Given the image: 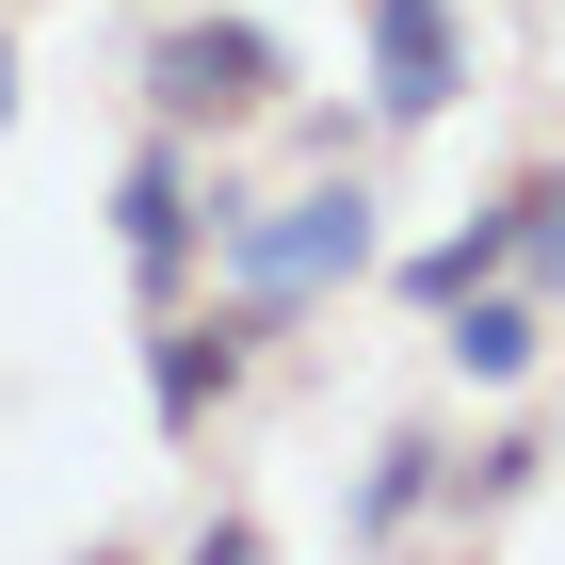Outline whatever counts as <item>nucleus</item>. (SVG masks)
<instances>
[{
  "mask_svg": "<svg viewBox=\"0 0 565 565\" xmlns=\"http://www.w3.org/2000/svg\"><path fill=\"white\" fill-rule=\"evenodd\" d=\"M211 259H226L243 307L291 323L307 291H355V275L388 259V194H372L355 162H323L307 194H226V178H211Z\"/></svg>",
  "mask_w": 565,
  "mask_h": 565,
  "instance_id": "1",
  "label": "nucleus"
},
{
  "mask_svg": "<svg viewBox=\"0 0 565 565\" xmlns=\"http://www.w3.org/2000/svg\"><path fill=\"white\" fill-rule=\"evenodd\" d=\"M259 114H291V49L259 33V17H226V0H178L162 33H146V130H259Z\"/></svg>",
  "mask_w": 565,
  "mask_h": 565,
  "instance_id": "2",
  "label": "nucleus"
},
{
  "mask_svg": "<svg viewBox=\"0 0 565 565\" xmlns=\"http://www.w3.org/2000/svg\"><path fill=\"white\" fill-rule=\"evenodd\" d=\"M259 340H275V307H162L146 323V420L162 436H211L226 404H243V372H259Z\"/></svg>",
  "mask_w": 565,
  "mask_h": 565,
  "instance_id": "3",
  "label": "nucleus"
},
{
  "mask_svg": "<svg viewBox=\"0 0 565 565\" xmlns=\"http://www.w3.org/2000/svg\"><path fill=\"white\" fill-rule=\"evenodd\" d=\"M114 243H130V291H146V323H162V307L194 291V259H211V178H194L178 130L130 146V178H114Z\"/></svg>",
  "mask_w": 565,
  "mask_h": 565,
  "instance_id": "4",
  "label": "nucleus"
},
{
  "mask_svg": "<svg viewBox=\"0 0 565 565\" xmlns=\"http://www.w3.org/2000/svg\"><path fill=\"white\" fill-rule=\"evenodd\" d=\"M355 33H372V130H436L452 97H469V0H355Z\"/></svg>",
  "mask_w": 565,
  "mask_h": 565,
  "instance_id": "5",
  "label": "nucleus"
},
{
  "mask_svg": "<svg viewBox=\"0 0 565 565\" xmlns=\"http://www.w3.org/2000/svg\"><path fill=\"white\" fill-rule=\"evenodd\" d=\"M436 501H452V436H436V420H388L372 469H355V501H340V533H355V550H404Z\"/></svg>",
  "mask_w": 565,
  "mask_h": 565,
  "instance_id": "6",
  "label": "nucleus"
},
{
  "mask_svg": "<svg viewBox=\"0 0 565 565\" xmlns=\"http://www.w3.org/2000/svg\"><path fill=\"white\" fill-rule=\"evenodd\" d=\"M518 259H533V211H518V178H501V194H484L469 226H436L420 259H404V307H420V323H436V307H469V291H501V275H518Z\"/></svg>",
  "mask_w": 565,
  "mask_h": 565,
  "instance_id": "7",
  "label": "nucleus"
},
{
  "mask_svg": "<svg viewBox=\"0 0 565 565\" xmlns=\"http://www.w3.org/2000/svg\"><path fill=\"white\" fill-rule=\"evenodd\" d=\"M436 355H452L469 388H533V372H550V291H518V275H501V291L436 307Z\"/></svg>",
  "mask_w": 565,
  "mask_h": 565,
  "instance_id": "8",
  "label": "nucleus"
},
{
  "mask_svg": "<svg viewBox=\"0 0 565 565\" xmlns=\"http://www.w3.org/2000/svg\"><path fill=\"white\" fill-rule=\"evenodd\" d=\"M533 484H550V436L501 420L484 452H452V518H501V501H533Z\"/></svg>",
  "mask_w": 565,
  "mask_h": 565,
  "instance_id": "9",
  "label": "nucleus"
},
{
  "mask_svg": "<svg viewBox=\"0 0 565 565\" xmlns=\"http://www.w3.org/2000/svg\"><path fill=\"white\" fill-rule=\"evenodd\" d=\"M518 211H533V259H518V275L550 291V323H565V162H533V178H518Z\"/></svg>",
  "mask_w": 565,
  "mask_h": 565,
  "instance_id": "10",
  "label": "nucleus"
},
{
  "mask_svg": "<svg viewBox=\"0 0 565 565\" xmlns=\"http://www.w3.org/2000/svg\"><path fill=\"white\" fill-rule=\"evenodd\" d=\"M178 565H275V550H259V518H243V501H226V518L194 533V550H178Z\"/></svg>",
  "mask_w": 565,
  "mask_h": 565,
  "instance_id": "11",
  "label": "nucleus"
},
{
  "mask_svg": "<svg viewBox=\"0 0 565 565\" xmlns=\"http://www.w3.org/2000/svg\"><path fill=\"white\" fill-rule=\"evenodd\" d=\"M0 130H17V33H0Z\"/></svg>",
  "mask_w": 565,
  "mask_h": 565,
  "instance_id": "12",
  "label": "nucleus"
}]
</instances>
